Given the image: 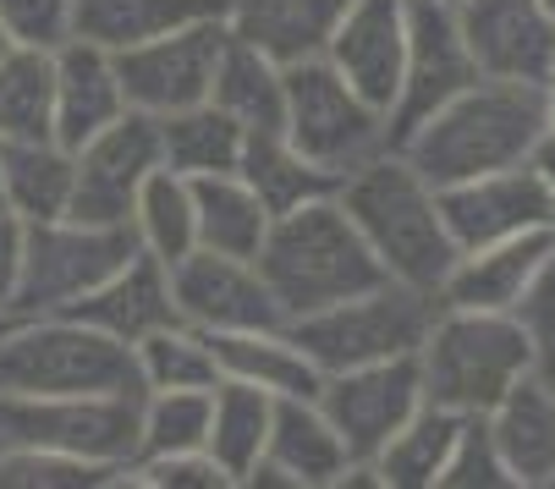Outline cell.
<instances>
[{
    "mask_svg": "<svg viewBox=\"0 0 555 489\" xmlns=\"http://www.w3.org/2000/svg\"><path fill=\"white\" fill-rule=\"evenodd\" d=\"M313 401H320V413L341 435L347 462L352 467H374L385 440L424 407L418 352L385 358V363H369V369H347V374H325Z\"/></svg>",
    "mask_w": 555,
    "mask_h": 489,
    "instance_id": "cell-12",
    "label": "cell"
},
{
    "mask_svg": "<svg viewBox=\"0 0 555 489\" xmlns=\"http://www.w3.org/2000/svg\"><path fill=\"white\" fill-rule=\"evenodd\" d=\"M105 484H121V467L61 451H0V489H105Z\"/></svg>",
    "mask_w": 555,
    "mask_h": 489,
    "instance_id": "cell-37",
    "label": "cell"
},
{
    "mask_svg": "<svg viewBox=\"0 0 555 489\" xmlns=\"http://www.w3.org/2000/svg\"><path fill=\"white\" fill-rule=\"evenodd\" d=\"M132 358H138L143 390H209L220 379L209 336L193 331V324H182V319L149 331L143 342H132Z\"/></svg>",
    "mask_w": 555,
    "mask_h": 489,
    "instance_id": "cell-35",
    "label": "cell"
},
{
    "mask_svg": "<svg viewBox=\"0 0 555 489\" xmlns=\"http://www.w3.org/2000/svg\"><path fill=\"white\" fill-rule=\"evenodd\" d=\"M539 7H544V12H550V23H555V0H539Z\"/></svg>",
    "mask_w": 555,
    "mask_h": 489,
    "instance_id": "cell-46",
    "label": "cell"
},
{
    "mask_svg": "<svg viewBox=\"0 0 555 489\" xmlns=\"http://www.w3.org/2000/svg\"><path fill=\"white\" fill-rule=\"evenodd\" d=\"M0 209H7V204H0Z\"/></svg>",
    "mask_w": 555,
    "mask_h": 489,
    "instance_id": "cell-48",
    "label": "cell"
},
{
    "mask_svg": "<svg viewBox=\"0 0 555 489\" xmlns=\"http://www.w3.org/2000/svg\"><path fill=\"white\" fill-rule=\"evenodd\" d=\"M347 446L308 396H275V419L259 467L243 478L248 489H336L347 473Z\"/></svg>",
    "mask_w": 555,
    "mask_h": 489,
    "instance_id": "cell-18",
    "label": "cell"
},
{
    "mask_svg": "<svg viewBox=\"0 0 555 489\" xmlns=\"http://www.w3.org/2000/svg\"><path fill=\"white\" fill-rule=\"evenodd\" d=\"M193 226H198V248L254 259L259 242L270 231V209L254 198L243 177H193Z\"/></svg>",
    "mask_w": 555,
    "mask_h": 489,
    "instance_id": "cell-31",
    "label": "cell"
},
{
    "mask_svg": "<svg viewBox=\"0 0 555 489\" xmlns=\"http://www.w3.org/2000/svg\"><path fill=\"white\" fill-rule=\"evenodd\" d=\"M12 50V39H7V28H0V55H7Z\"/></svg>",
    "mask_w": 555,
    "mask_h": 489,
    "instance_id": "cell-45",
    "label": "cell"
},
{
    "mask_svg": "<svg viewBox=\"0 0 555 489\" xmlns=\"http://www.w3.org/2000/svg\"><path fill=\"white\" fill-rule=\"evenodd\" d=\"M254 265H259L264 286L275 292L286 324L320 313V308H336V303L390 281L379 270V259L369 254L363 231L336 204V193L275 215L264 242H259V254H254Z\"/></svg>",
    "mask_w": 555,
    "mask_h": 489,
    "instance_id": "cell-3",
    "label": "cell"
},
{
    "mask_svg": "<svg viewBox=\"0 0 555 489\" xmlns=\"http://www.w3.org/2000/svg\"><path fill=\"white\" fill-rule=\"evenodd\" d=\"M440 7H456V0H440Z\"/></svg>",
    "mask_w": 555,
    "mask_h": 489,
    "instance_id": "cell-47",
    "label": "cell"
},
{
    "mask_svg": "<svg viewBox=\"0 0 555 489\" xmlns=\"http://www.w3.org/2000/svg\"><path fill=\"white\" fill-rule=\"evenodd\" d=\"M209 105H220L243 132H281L286 77L264 50L231 34L220 50V66H215V83H209Z\"/></svg>",
    "mask_w": 555,
    "mask_h": 489,
    "instance_id": "cell-28",
    "label": "cell"
},
{
    "mask_svg": "<svg viewBox=\"0 0 555 489\" xmlns=\"http://www.w3.org/2000/svg\"><path fill=\"white\" fill-rule=\"evenodd\" d=\"M550 77H555V72H550Z\"/></svg>",
    "mask_w": 555,
    "mask_h": 489,
    "instance_id": "cell-49",
    "label": "cell"
},
{
    "mask_svg": "<svg viewBox=\"0 0 555 489\" xmlns=\"http://www.w3.org/2000/svg\"><path fill=\"white\" fill-rule=\"evenodd\" d=\"M440 215H446V231L462 254L485 248V242L522 236V231H555V204L533 171V159L485 171V177L456 182V188H440Z\"/></svg>",
    "mask_w": 555,
    "mask_h": 489,
    "instance_id": "cell-15",
    "label": "cell"
},
{
    "mask_svg": "<svg viewBox=\"0 0 555 489\" xmlns=\"http://www.w3.org/2000/svg\"><path fill=\"white\" fill-rule=\"evenodd\" d=\"M462 44L479 77L512 83H550L555 72V23L539 0H456Z\"/></svg>",
    "mask_w": 555,
    "mask_h": 489,
    "instance_id": "cell-16",
    "label": "cell"
},
{
    "mask_svg": "<svg viewBox=\"0 0 555 489\" xmlns=\"http://www.w3.org/2000/svg\"><path fill=\"white\" fill-rule=\"evenodd\" d=\"M320 55L369 105L390 116L396 89H402V55H408V0H352Z\"/></svg>",
    "mask_w": 555,
    "mask_h": 489,
    "instance_id": "cell-17",
    "label": "cell"
},
{
    "mask_svg": "<svg viewBox=\"0 0 555 489\" xmlns=\"http://www.w3.org/2000/svg\"><path fill=\"white\" fill-rule=\"evenodd\" d=\"M281 77H286L281 138L320 171H331L336 182L390 149V116L369 105L325 55L292 61L281 66Z\"/></svg>",
    "mask_w": 555,
    "mask_h": 489,
    "instance_id": "cell-7",
    "label": "cell"
},
{
    "mask_svg": "<svg viewBox=\"0 0 555 489\" xmlns=\"http://www.w3.org/2000/svg\"><path fill=\"white\" fill-rule=\"evenodd\" d=\"M138 254L132 226H89V220H23V270L7 319L61 313L89 297L105 275H116Z\"/></svg>",
    "mask_w": 555,
    "mask_h": 489,
    "instance_id": "cell-8",
    "label": "cell"
},
{
    "mask_svg": "<svg viewBox=\"0 0 555 489\" xmlns=\"http://www.w3.org/2000/svg\"><path fill=\"white\" fill-rule=\"evenodd\" d=\"M456 429H462L456 413L424 401L418 413L385 440V451L374 456V484H379V489H435V484H440V467H446V456H451Z\"/></svg>",
    "mask_w": 555,
    "mask_h": 489,
    "instance_id": "cell-32",
    "label": "cell"
},
{
    "mask_svg": "<svg viewBox=\"0 0 555 489\" xmlns=\"http://www.w3.org/2000/svg\"><path fill=\"white\" fill-rule=\"evenodd\" d=\"M209 352H215V369L220 379H243V385H259L270 396H320V369L313 358L292 342V331H220L209 336Z\"/></svg>",
    "mask_w": 555,
    "mask_h": 489,
    "instance_id": "cell-24",
    "label": "cell"
},
{
    "mask_svg": "<svg viewBox=\"0 0 555 489\" xmlns=\"http://www.w3.org/2000/svg\"><path fill=\"white\" fill-rule=\"evenodd\" d=\"M121 484L138 489H231V478L215 467L209 451H182V456H149V462H127Z\"/></svg>",
    "mask_w": 555,
    "mask_h": 489,
    "instance_id": "cell-40",
    "label": "cell"
},
{
    "mask_svg": "<svg viewBox=\"0 0 555 489\" xmlns=\"http://www.w3.org/2000/svg\"><path fill=\"white\" fill-rule=\"evenodd\" d=\"M215 12H225V0H72V39L121 55Z\"/></svg>",
    "mask_w": 555,
    "mask_h": 489,
    "instance_id": "cell-25",
    "label": "cell"
},
{
    "mask_svg": "<svg viewBox=\"0 0 555 489\" xmlns=\"http://www.w3.org/2000/svg\"><path fill=\"white\" fill-rule=\"evenodd\" d=\"M225 39H231L225 12H215V17L182 23V28L149 39V44L121 50V55H116V77H121L127 111H143V116L160 121V116H171V111L204 105Z\"/></svg>",
    "mask_w": 555,
    "mask_h": 489,
    "instance_id": "cell-10",
    "label": "cell"
},
{
    "mask_svg": "<svg viewBox=\"0 0 555 489\" xmlns=\"http://www.w3.org/2000/svg\"><path fill=\"white\" fill-rule=\"evenodd\" d=\"M522 374H533V352L517 313L440 308L418 347L424 401L446 407L456 419H485Z\"/></svg>",
    "mask_w": 555,
    "mask_h": 489,
    "instance_id": "cell-5",
    "label": "cell"
},
{
    "mask_svg": "<svg viewBox=\"0 0 555 489\" xmlns=\"http://www.w3.org/2000/svg\"><path fill=\"white\" fill-rule=\"evenodd\" d=\"M72 319L94 324V331L116 336V342H143L149 331H160V324H177V297H171V270L154 259V254H132L116 275H105L89 297H77L72 308H61Z\"/></svg>",
    "mask_w": 555,
    "mask_h": 489,
    "instance_id": "cell-20",
    "label": "cell"
},
{
    "mask_svg": "<svg viewBox=\"0 0 555 489\" xmlns=\"http://www.w3.org/2000/svg\"><path fill=\"white\" fill-rule=\"evenodd\" d=\"M517 324H522L528 352H533V374L555 385V259L539 270L528 297L517 303Z\"/></svg>",
    "mask_w": 555,
    "mask_h": 489,
    "instance_id": "cell-41",
    "label": "cell"
},
{
    "mask_svg": "<svg viewBox=\"0 0 555 489\" xmlns=\"http://www.w3.org/2000/svg\"><path fill=\"white\" fill-rule=\"evenodd\" d=\"M236 177L254 188V198L270 209V220L286 215V209H302V204H313V198H331V193H336V177L320 171L313 159H302L281 132H248L243 159H236Z\"/></svg>",
    "mask_w": 555,
    "mask_h": 489,
    "instance_id": "cell-30",
    "label": "cell"
},
{
    "mask_svg": "<svg viewBox=\"0 0 555 489\" xmlns=\"http://www.w3.org/2000/svg\"><path fill=\"white\" fill-rule=\"evenodd\" d=\"M0 390L23 396H143L127 342L72 313L0 319Z\"/></svg>",
    "mask_w": 555,
    "mask_h": 489,
    "instance_id": "cell-4",
    "label": "cell"
},
{
    "mask_svg": "<svg viewBox=\"0 0 555 489\" xmlns=\"http://www.w3.org/2000/svg\"><path fill=\"white\" fill-rule=\"evenodd\" d=\"M171 270V297L182 324L204 336L220 331H281L286 313L275 303V292L264 286L254 259H236V254H215V248H193L182 254Z\"/></svg>",
    "mask_w": 555,
    "mask_h": 489,
    "instance_id": "cell-13",
    "label": "cell"
},
{
    "mask_svg": "<svg viewBox=\"0 0 555 489\" xmlns=\"http://www.w3.org/2000/svg\"><path fill=\"white\" fill-rule=\"evenodd\" d=\"M0 451H61V456L127 467L138 451V396L0 390Z\"/></svg>",
    "mask_w": 555,
    "mask_h": 489,
    "instance_id": "cell-9",
    "label": "cell"
},
{
    "mask_svg": "<svg viewBox=\"0 0 555 489\" xmlns=\"http://www.w3.org/2000/svg\"><path fill=\"white\" fill-rule=\"evenodd\" d=\"M17 270H23V220L12 209H0V319H7V308H12Z\"/></svg>",
    "mask_w": 555,
    "mask_h": 489,
    "instance_id": "cell-42",
    "label": "cell"
},
{
    "mask_svg": "<svg viewBox=\"0 0 555 489\" xmlns=\"http://www.w3.org/2000/svg\"><path fill=\"white\" fill-rule=\"evenodd\" d=\"M539 138H544V83L473 77L456 100H446L429 121H418L396 143V154L440 193L501 166H522Z\"/></svg>",
    "mask_w": 555,
    "mask_h": 489,
    "instance_id": "cell-1",
    "label": "cell"
},
{
    "mask_svg": "<svg viewBox=\"0 0 555 489\" xmlns=\"http://www.w3.org/2000/svg\"><path fill=\"white\" fill-rule=\"evenodd\" d=\"M435 313H440L435 292H418V286H402V281H379V286H369V292H358L336 308L292 319L286 331L313 358L320 374H347V369H369V363H385V358L418 352Z\"/></svg>",
    "mask_w": 555,
    "mask_h": 489,
    "instance_id": "cell-6",
    "label": "cell"
},
{
    "mask_svg": "<svg viewBox=\"0 0 555 489\" xmlns=\"http://www.w3.org/2000/svg\"><path fill=\"white\" fill-rule=\"evenodd\" d=\"M435 489H512V473H506V462H501L485 419H462Z\"/></svg>",
    "mask_w": 555,
    "mask_h": 489,
    "instance_id": "cell-38",
    "label": "cell"
},
{
    "mask_svg": "<svg viewBox=\"0 0 555 489\" xmlns=\"http://www.w3.org/2000/svg\"><path fill=\"white\" fill-rule=\"evenodd\" d=\"M0 138H55V50L12 44L0 55Z\"/></svg>",
    "mask_w": 555,
    "mask_h": 489,
    "instance_id": "cell-33",
    "label": "cell"
},
{
    "mask_svg": "<svg viewBox=\"0 0 555 489\" xmlns=\"http://www.w3.org/2000/svg\"><path fill=\"white\" fill-rule=\"evenodd\" d=\"M116 116H127L116 55L89 39H66L55 50V143L83 149Z\"/></svg>",
    "mask_w": 555,
    "mask_h": 489,
    "instance_id": "cell-22",
    "label": "cell"
},
{
    "mask_svg": "<svg viewBox=\"0 0 555 489\" xmlns=\"http://www.w3.org/2000/svg\"><path fill=\"white\" fill-rule=\"evenodd\" d=\"M248 132L236 127L220 105H188L160 116V166L177 177H231L236 159H243Z\"/></svg>",
    "mask_w": 555,
    "mask_h": 489,
    "instance_id": "cell-29",
    "label": "cell"
},
{
    "mask_svg": "<svg viewBox=\"0 0 555 489\" xmlns=\"http://www.w3.org/2000/svg\"><path fill=\"white\" fill-rule=\"evenodd\" d=\"M0 204L17 220H61L72 204V149L55 138H0Z\"/></svg>",
    "mask_w": 555,
    "mask_h": 489,
    "instance_id": "cell-27",
    "label": "cell"
},
{
    "mask_svg": "<svg viewBox=\"0 0 555 489\" xmlns=\"http://www.w3.org/2000/svg\"><path fill=\"white\" fill-rule=\"evenodd\" d=\"M160 171V121L127 111L105 132H94L83 149H72V220L89 226H132V204Z\"/></svg>",
    "mask_w": 555,
    "mask_h": 489,
    "instance_id": "cell-11",
    "label": "cell"
},
{
    "mask_svg": "<svg viewBox=\"0 0 555 489\" xmlns=\"http://www.w3.org/2000/svg\"><path fill=\"white\" fill-rule=\"evenodd\" d=\"M528 159H533V171H539V182L550 188V204H555V138H539Z\"/></svg>",
    "mask_w": 555,
    "mask_h": 489,
    "instance_id": "cell-43",
    "label": "cell"
},
{
    "mask_svg": "<svg viewBox=\"0 0 555 489\" xmlns=\"http://www.w3.org/2000/svg\"><path fill=\"white\" fill-rule=\"evenodd\" d=\"M352 0H225V28L275 66L320 55Z\"/></svg>",
    "mask_w": 555,
    "mask_h": 489,
    "instance_id": "cell-23",
    "label": "cell"
},
{
    "mask_svg": "<svg viewBox=\"0 0 555 489\" xmlns=\"http://www.w3.org/2000/svg\"><path fill=\"white\" fill-rule=\"evenodd\" d=\"M336 204L363 231L369 254L379 259V270L390 281L440 297V281L451 275V265H456L462 248H456L451 231H446L440 193L408 166L402 154L385 149V154L369 159V166L347 171L336 182Z\"/></svg>",
    "mask_w": 555,
    "mask_h": 489,
    "instance_id": "cell-2",
    "label": "cell"
},
{
    "mask_svg": "<svg viewBox=\"0 0 555 489\" xmlns=\"http://www.w3.org/2000/svg\"><path fill=\"white\" fill-rule=\"evenodd\" d=\"M544 138H555V77L544 83Z\"/></svg>",
    "mask_w": 555,
    "mask_h": 489,
    "instance_id": "cell-44",
    "label": "cell"
},
{
    "mask_svg": "<svg viewBox=\"0 0 555 489\" xmlns=\"http://www.w3.org/2000/svg\"><path fill=\"white\" fill-rule=\"evenodd\" d=\"M209 390H143L138 396V451H132V462L204 451V435H209Z\"/></svg>",
    "mask_w": 555,
    "mask_h": 489,
    "instance_id": "cell-36",
    "label": "cell"
},
{
    "mask_svg": "<svg viewBox=\"0 0 555 489\" xmlns=\"http://www.w3.org/2000/svg\"><path fill=\"white\" fill-rule=\"evenodd\" d=\"M132 231L138 248L154 254L160 265H177L182 254L198 248V226H193V182L177 171H149L138 204H132Z\"/></svg>",
    "mask_w": 555,
    "mask_h": 489,
    "instance_id": "cell-34",
    "label": "cell"
},
{
    "mask_svg": "<svg viewBox=\"0 0 555 489\" xmlns=\"http://www.w3.org/2000/svg\"><path fill=\"white\" fill-rule=\"evenodd\" d=\"M479 66H473L456 12L440 0H408V55H402V89L390 105V149L402 143L418 121H429L446 100H456Z\"/></svg>",
    "mask_w": 555,
    "mask_h": 489,
    "instance_id": "cell-14",
    "label": "cell"
},
{
    "mask_svg": "<svg viewBox=\"0 0 555 489\" xmlns=\"http://www.w3.org/2000/svg\"><path fill=\"white\" fill-rule=\"evenodd\" d=\"M555 259V231H522L506 242L456 254L451 275L440 281V308H473V313H517L539 270Z\"/></svg>",
    "mask_w": 555,
    "mask_h": 489,
    "instance_id": "cell-19",
    "label": "cell"
},
{
    "mask_svg": "<svg viewBox=\"0 0 555 489\" xmlns=\"http://www.w3.org/2000/svg\"><path fill=\"white\" fill-rule=\"evenodd\" d=\"M0 28L12 44L61 50L72 39V0H0Z\"/></svg>",
    "mask_w": 555,
    "mask_h": 489,
    "instance_id": "cell-39",
    "label": "cell"
},
{
    "mask_svg": "<svg viewBox=\"0 0 555 489\" xmlns=\"http://www.w3.org/2000/svg\"><path fill=\"white\" fill-rule=\"evenodd\" d=\"M485 429L512 473V489H550L555 484V385L522 374L490 413Z\"/></svg>",
    "mask_w": 555,
    "mask_h": 489,
    "instance_id": "cell-21",
    "label": "cell"
},
{
    "mask_svg": "<svg viewBox=\"0 0 555 489\" xmlns=\"http://www.w3.org/2000/svg\"><path fill=\"white\" fill-rule=\"evenodd\" d=\"M270 419H275V396H270V390L243 385V379H215L204 451L215 456V467H220L231 484H243V478L259 467L264 440H270Z\"/></svg>",
    "mask_w": 555,
    "mask_h": 489,
    "instance_id": "cell-26",
    "label": "cell"
}]
</instances>
